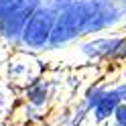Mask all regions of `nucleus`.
Segmentation results:
<instances>
[{"mask_svg": "<svg viewBox=\"0 0 126 126\" xmlns=\"http://www.w3.org/2000/svg\"><path fill=\"white\" fill-rule=\"evenodd\" d=\"M55 14L45 2L31 14V18L27 20L25 29L20 33L18 39V49L29 51V53H45L49 47V39H51V31H53V22H55Z\"/></svg>", "mask_w": 126, "mask_h": 126, "instance_id": "1", "label": "nucleus"}, {"mask_svg": "<svg viewBox=\"0 0 126 126\" xmlns=\"http://www.w3.org/2000/svg\"><path fill=\"white\" fill-rule=\"evenodd\" d=\"M41 75H45V67H43V61L39 59V55L35 53L14 49V53L4 63V81L18 92Z\"/></svg>", "mask_w": 126, "mask_h": 126, "instance_id": "2", "label": "nucleus"}, {"mask_svg": "<svg viewBox=\"0 0 126 126\" xmlns=\"http://www.w3.org/2000/svg\"><path fill=\"white\" fill-rule=\"evenodd\" d=\"M81 39V12L77 0H73L65 10H61L53 22L51 39L47 51H59L69 45H75Z\"/></svg>", "mask_w": 126, "mask_h": 126, "instance_id": "3", "label": "nucleus"}, {"mask_svg": "<svg viewBox=\"0 0 126 126\" xmlns=\"http://www.w3.org/2000/svg\"><path fill=\"white\" fill-rule=\"evenodd\" d=\"M124 39L126 35H92L79 39L75 45L77 53L90 63H116Z\"/></svg>", "mask_w": 126, "mask_h": 126, "instance_id": "4", "label": "nucleus"}, {"mask_svg": "<svg viewBox=\"0 0 126 126\" xmlns=\"http://www.w3.org/2000/svg\"><path fill=\"white\" fill-rule=\"evenodd\" d=\"M43 2L45 0H25L20 6H16L6 16L0 18V41H4L12 49H18V39H20V33L25 29L27 20Z\"/></svg>", "mask_w": 126, "mask_h": 126, "instance_id": "5", "label": "nucleus"}, {"mask_svg": "<svg viewBox=\"0 0 126 126\" xmlns=\"http://www.w3.org/2000/svg\"><path fill=\"white\" fill-rule=\"evenodd\" d=\"M53 96H55V81L49 75L37 77V79H33L20 90V100L29 106L41 110V112H45L49 108Z\"/></svg>", "mask_w": 126, "mask_h": 126, "instance_id": "6", "label": "nucleus"}, {"mask_svg": "<svg viewBox=\"0 0 126 126\" xmlns=\"http://www.w3.org/2000/svg\"><path fill=\"white\" fill-rule=\"evenodd\" d=\"M118 106H120V98H118L114 85L108 83L104 88V92L100 94L98 102L94 104V108L90 110V116H92V120L96 124H106V122H110V118L114 116Z\"/></svg>", "mask_w": 126, "mask_h": 126, "instance_id": "7", "label": "nucleus"}, {"mask_svg": "<svg viewBox=\"0 0 126 126\" xmlns=\"http://www.w3.org/2000/svg\"><path fill=\"white\" fill-rule=\"evenodd\" d=\"M12 94H14V88H10V85L0 77V124H4V120L10 114V110H14Z\"/></svg>", "mask_w": 126, "mask_h": 126, "instance_id": "8", "label": "nucleus"}, {"mask_svg": "<svg viewBox=\"0 0 126 126\" xmlns=\"http://www.w3.org/2000/svg\"><path fill=\"white\" fill-rule=\"evenodd\" d=\"M110 122H112V126H126V102H120Z\"/></svg>", "mask_w": 126, "mask_h": 126, "instance_id": "9", "label": "nucleus"}, {"mask_svg": "<svg viewBox=\"0 0 126 126\" xmlns=\"http://www.w3.org/2000/svg\"><path fill=\"white\" fill-rule=\"evenodd\" d=\"M25 0H0V18L6 16L10 10H14L16 6H20Z\"/></svg>", "mask_w": 126, "mask_h": 126, "instance_id": "10", "label": "nucleus"}, {"mask_svg": "<svg viewBox=\"0 0 126 126\" xmlns=\"http://www.w3.org/2000/svg\"><path fill=\"white\" fill-rule=\"evenodd\" d=\"M71 2H73V0H45V4L49 6V8H51L55 14H59L61 10H65Z\"/></svg>", "mask_w": 126, "mask_h": 126, "instance_id": "11", "label": "nucleus"}, {"mask_svg": "<svg viewBox=\"0 0 126 126\" xmlns=\"http://www.w3.org/2000/svg\"><path fill=\"white\" fill-rule=\"evenodd\" d=\"M114 90L118 94V98H120V102H126V75L118 83H114Z\"/></svg>", "mask_w": 126, "mask_h": 126, "instance_id": "12", "label": "nucleus"}, {"mask_svg": "<svg viewBox=\"0 0 126 126\" xmlns=\"http://www.w3.org/2000/svg\"><path fill=\"white\" fill-rule=\"evenodd\" d=\"M120 6H122V10H124V14H126V0H120Z\"/></svg>", "mask_w": 126, "mask_h": 126, "instance_id": "13", "label": "nucleus"}, {"mask_svg": "<svg viewBox=\"0 0 126 126\" xmlns=\"http://www.w3.org/2000/svg\"><path fill=\"white\" fill-rule=\"evenodd\" d=\"M118 2H120V0H118Z\"/></svg>", "mask_w": 126, "mask_h": 126, "instance_id": "14", "label": "nucleus"}]
</instances>
